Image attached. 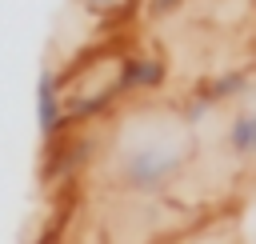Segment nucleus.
Segmentation results:
<instances>
[{
    "mask_svg": "<svg viewBox=\"0 0 256 244\" xmlns=\"http://www.w3.org/2000/svg\"><path fill=\"white\" fill-rule=\"evenodd\" d=\"M188 156H192V136L184 132V120H176L172 132H148L120 148L116 184L132 196H160L180 180Z\"/></svg>",
    "mask_w": 256,
    "mask_h": 244,
    "instance_id": "f257e3e1",
    "label": "nucleus"
},
{
    "mask_svg": "<svg viewBox=\"0 0 256 244\" xmlns=\"http://www.w3.org/2000/svg\"><path fill=\"white\" fill-rule=\"evenodd\" d=\"M32 112H36V128L48 144H56L60 132H68V92H64V76L52 64L40 68V76H36Z\"/></svg>",
    "mask_w": 256,
    "mask_h": 244,
    "instance_id": "7ed1b4c3",
    "label": "nucleus"
},
{
    "mask_svg": "<svg viewBox=\"0 0 256 244\" xmlns=\"http://www.w3.org/2000/svg\"><path fill=\"white\" fill-rule=\"evenodd\" d=\"M164 84H168V64H164V56L136 48V52H124V56L116 60L112 88L120 92V100H124V96H152V92H160Z\"/></svg>",
    "mask_w": 256,
    "mask_h": 244,
    "instance_id": "f03ea898",
    "label": "nucleus"
},
{
    "mask_svg": "<svg viewBox=\"0 0 256 244\" xmlns=\"http://www.w3.org/2000/svg\"><path fill=\"white\" fill-rule=\"evenodd\" d=\"M220 148L228 152L232 164L248 168L256 164V100H240L232 112H228V124H224V136H220Z\"/></svg>",
    "mask_w": 256,
    "mask_h": 244,
    "instance_id": "20e7f679",
    "label": "nucleus"
},
{
    "mask_svg": "<svg viewBox=\"0 0 256 244\" xmlns=\"http://www.w3.org/2000/svg\"><path fill=\"white\" fill-rule=\"evenodd\" d=\"M184 0H148V16H176Z\"/></svg>",
    "mask_w": 256,
    "mask_h": 244,
    "instance_id": "39448f33",
    "label": "nucleus"
},
{
    "mask_svg": "<svg viewBox=\"0 0 256 244\" xmlns=\"http://www.w3.org/2000/svg\"><path fill=\"white\" fill-rule=\"evenodd\" d=\"M252 64H256V36H252Z\"/></svg>",
    "mask_w": 256,
    "mask_h": 244,
    "instance_id": "0eeeda50",
    "label": "nucleus"
},
{
    "mask_svg": "<svg viewBox=\"0 0 256 244\" xmlns=\"http://www.w3.org/2000/svg\"><path fill=\"white\" fill-rule=\"evenodd\" d=\"M252 4H256V0H252Z\"/></svg>",
    "mask_w": 256,
    "mask_h": 244,
    "instance_id": "6e6552de",
    "label": "nucleus"
},
{
    "mask_svg": "<svg viewBox=\"0 0 256 244\" xmlns=\"http://www.w3.org/2000/svg\"><path fill=\"white\" fill-rule=\"evenodd\" d=\"M88 12H108V8H116V0H80Z\"/></svg>",
    "mask_w": 256,
    "mask_h": 244,
    "instance_id": "423d86ee",
    "label": "nucleus"
}]
</instances>
